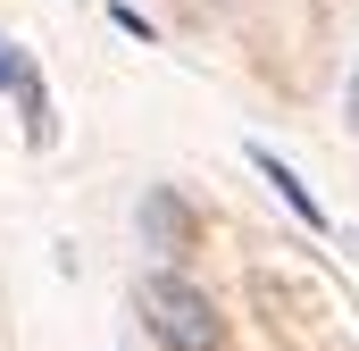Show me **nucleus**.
Masks as SVG:
<instances>
[{
	"mask_svg": "<svg viewBox=\"0 0 359 351\" xmlns=\"http://www.w3.org/2000/svg\"><path fill=\"white\" fill-rule=\"evenodd\" d=\"M134 310L151 318V335H159L168 351H226V318H217V301H209L192 276H176V267L142 276V284H134Z\"/></svg>",
	"mask_w": 359,
	"mask_h": 351,
	"instance_id": "f257e3e1",
	"label": "nucleus"
},
{
	"mask_svg": "<svg viewBox=\"0 0 359 351\" xmlns=\"http://www.w3.org/2000/svg\"><path fill=\"white\" fill-rule=\"evenodd\" d=\"M142 234H151V251H168V260H184V251L201 243V218L184 209V192H168V184H151V192H142Z\"/></svg>",
	"mask_w": 359,
	"mask_h": 351,
	"instance_id": "f03ea898",
	"label": "nucleus"
},
{
	"mask_svg": "<svg viewBox=\"0 0 359 351\" xmlns=\"http://www.w3.org/2000/svg\"><path fill=\"white\" fill-rule=\"evenodd\" d=\"M8 84H17V109H25V143L50 151V143H59V117H50V92H42V76H34L25 51H8Z\"/></svg>",
	"mask_w": 359,
	"mask_h": 351,
	"instance_id": "7ed1b4c3",
	"label": "nucleus"
},
{
	"mask_svg": "<svg viewBox=\"0 0 359 351\" xmlns=\"http://www.w3.org/2000/svg\"><path fill=\"white\" fill-rule=\"evenodd\" d=\"M251 168H259V176H268V184H276V192H284V209H292V218H301V226H326V209H318V201H309V184H301V176L284 168V159H276L268 143H251Z\"/></svg>",
	"mask_w": 359,
	"mask_h": 351,
	"instance_id": "20e7f679",
	"label": "nucleus"
},
{
	"mask_svg": "<svg viewBox=\"0 0 359 351\" xmlns=\"http://www.w3.org/2000/svg\"><path fill=\"white\" fill-rule=\"evenodd\" d=\"M343 126L359 134V67H351V84H343Z\"/></svg>",
	"mask_w": 359,
	"mask_h": 351,
	"instance_id": "39448f33",
	"label": "nucleus"
},
{
	"mask_svg": "<svg viewBox=\"0 0 359 351\" xmlns=\"http://www.w3.org/2000/svg\"><path fill=\"white\" fill-rule=\"evenodd\" d=\"M0 84H8V42H0Z\"/></svg>",
	"mask_w": 359,
	"mask_h": 351,
	"instance_id": "423d86ee",
	"label": "nucleus"
}]
</instances>
